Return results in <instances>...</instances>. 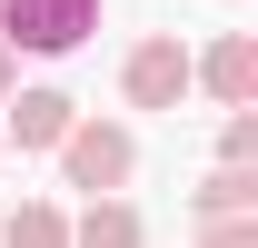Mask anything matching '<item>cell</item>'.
<instances>
[{
    "label": "cell",
    "mask_w": 258,
    "mask_h": 248,
    "mask_svg": "<svg viewBox=\"0 0 258 248\" xmlns=\"http://www.w3.org/2000/svg\"><path fill=\"white\" fill-rule=\"evenodd\" d=\"M0 159H10V139H0Z\"/></svg>",
    "instance_id": "12"
},
{
    "label": "cell",
    "mask_w": 258,
    "mask_h": 248,
    "mask_svg": "<svg viewBox=\"0 0 258 248\" xmlns=\"http://www.w3.org/2000/svg\"><path fill=\"white\" fill-rule=\"evenodd\" d=\"M80 119V99L60 90V80H20V90L0 99V139H10V149L20 159H40V149H60V129Z\"/></svg>",
    "instance_id": "4"
},
{
    "label": "cell",
    "mask_w": 258,
    "mask_h": 248,
    "mask_svg": "<svg viewBox=\"0 0 258 248\" xmlns=\"http://www.w3.org/2000/svg\"><path fill=\"white\" fill-rule=\"evenodd\" d=\"M199 248H258V209L248 218H199Z\"/></svg>",
    "instance_id": "10"
},
{
    "label": "cell",
    "mask_w": 258,
    "mask_h": 248,
    "mask_svg": "<svg viewBox=\"0 0 258 248\" xmlns=\"http://www.w3.org/2000/svg\"><path fill=\"white\" fill-rule=\"evenodd\" d=\"M0 248H70V209H60V199H20V209H0Z\"/></svg>",
    "instance_id": "8"
},
{
    "label": "cell",
    "mask_w": 258,
    "mask_h": 248,
    "mask_svg": "<svg viewBox=\"0 0 258 248\" xmlns=\"http://www.w3.org/2000/svg\"><path fill=\"white\" fill-rule=\"evenodd\" d=\"M189 209L199 218H248L258 209V159H219V169L189 189Z\"/></svg>",
    "instance_id": "7"
},
{
    "label": "cell",
    "mask_w": 258,
    "mask_h": 248,
    "mask_svg": "<svg viewBox=\"0 0 258 248\" xmlns=\"http://www.w3.org/2000/svg\"><path fill=\"white\" fill-rule=\"evenodd\" d=\"M20 90V50H10V40H0V99Z\"/></svg>",
    "instance_id": "11"
},
{
    "label": "cell",
    "mask_w": 258,
    "mask_h": 248,
    "mask_svg": "<svg viewBox=\"0 0 258 248\" xmlns=\"http://www.w3.org/2000/svg\"><path fill=\"white\" fill-rule=\"evenodd\" d=\"M60 189H80V199H99V189H129V169H139V139H129V119H80L60 129Z\"/></svg>",
    "instance_id": "1"
},
{
    "label": "cell",
    "mask_w": 258,
    "mask_h": 248,
    "mask_svg": "<svg viewBox=\"0 0 258 248\" xmlns=\"http://www.w3.org/2000/svg\"><path fill=\"white\" fill-rule=\"evenodd\" d=\"M70 248H149V218L129 209L119 189H99V199H80V218H70Z\"/></svg>",
    "instance_id": "6"
},
{
    "label": "cell",
    "mask_w": 258,
    "mask_h": 248,
    "mask_svg": "<svg viewBox=\"0 0 258 248\" xmlns=\"http://www.w3.org/2000/svg\"><path fill=\"white\" fill-rule=\"evenodd\" d=\"M99 10H109V0H0V40L30 50V60H70V50L99 30Z\"/></svg>",
    "instance_id": "2"
},
{
    "label": "cell",
    "mask_w": 258,
    "mask_h": 248,
    "mask_svg": "<svg viewBox=\"0 0 258 248\" xmlns=\"http://www.w3.org/2000/svg\"><path fill=\"white\" fill-rule=\"evenodd\" d=\"M219 159H258V99L219 119Z\"/></svg>",
    "instance_id": "9"
},
{
    "label": "cell",
    "mask_w": 258,
    "mask_h": 248,
    "mask_svg": "<svg viewBox=\"0 0 258 248\" xmlns=\"http://www.w3.org/2000/svg\"><path fill=\"white\" fill-rule=\"evenodd\" d=\"M119 99H129V109H179V99H189V40H179V30L129 40V60H119Z\"/></svg>",
    "instance_id": "3"
},
{
    "label": "cell",
    "mask_w": 258,
    "mask_h": 248,
    "mask_svg": "<svg viewBox=\"0 0 258 248\" xmlns=\"http://www.w3.org/2000/svg\"><path fill=\"white\" fill-rule=\"evenodd\" d=\"M189 90H209L219 109H248L258 99V40L248 30H219L209 50H189Z\"/></svg>",
    "instance_id": "5"
}]
</instances>
